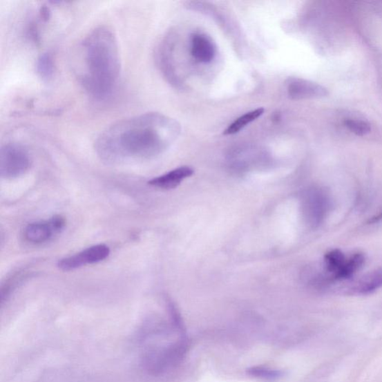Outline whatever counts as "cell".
Wrapping results in <instances>:
<instances>
[{"label": "cell", "instance_id": "cell-12", "mask_svg": "<svg viewBox=\"0 0 382 382\" xmlns=\"http://www.w3.org/2000/svg\"><path fill=\"white\" fill-rule=\"evenodd\" d=\"M265 111L264 108H258L240 116L228 126L223 134L232 135L238 133L242 129L263 115Z\"/></svg>", "mask_w": 382, "mask_h": 382}, {"label": "cell", "instance_id": "cell-4", "mask_svg": "<svg viewBox=\"0 0 382 382\" xmlns=\"http://www.w3.org/2000/svg\"><path fill=\"white\" fill-rule=\"evenodd\" d=\"M32 158L26 149L17 144H7L0 153V175L6 180H14L30 169Z\"/></svg>", "mask_w": 382, "mask_h": 382}, {"label": "cell", "instance_id": "cell-16", "mask_svg": "<svg viewBox=\"0 0 382 382\" xmlns=\"http://www.w3.org/2000/svg\"><path fill=\"white\" fill-rule=\"evenodd\" d=\"M247 374L249 376L256 379L275 381L283 377L285 372L279 370L256 366L247 369Z\"/></svg>", "mask_w": 382, "mask_h": 382}, {"label": "cell", "instance_id": "cell-5", "mask_svg": "<svg viewBox=\"0 0 382 382\" xmlns=\"http://www.w3.org/2000/svg\"><path fill=\"white\" fill-rule=\"evenodd\" d=\"M65 226L66 220L60 216H55L49 220L30 223L25 229L24 237L31 244H44L59 234Z\"/></svg>", "mask_w": 382, "mask_h": 382}, {"label": "cell", "instance_id": "cell-6", "mask_svg": "<svg viewBox=\"0 0 382 382\" xmlns=\"http://www.w3.org/2000/svg\"><path fill=\"white\" fill-rule=\"evenodd\" d=\"M109 255L110 249L108 246L97 245L84 249L75 255L61 259L58 267L63 271H72L83 266L101 262Z\"/></svg>", "mask_w": 382, "mask_h": 382}, {"label": "cell", "instance_id": "cell-2", "mask_svg": "<svg viewBox=\"0 0 382 382\" xmlns=\"http://www.w3.org/2000/svg\"><path fill=\"white\" fill-rule=\"evenodd\" d=\"M76 73L81 85L98 99L113 94L121 72L118 42L107 26L91 31L79 46Z\"/></svg>", "mask_w": 382, "mask_h": 382}, {"label": "cell", "instance_id": "cell-1", "mask_svg": "<svg viewBox=\"0 0 382 382\" xmlns=\"http://www.w3.org/2000/svg\"><path fill=\"white\" fill-rule=\"evenodd\" d=\"M181 127L160 113L130 117L109 126L95 142L102 160L108 163L150 160L160 155L175 141Z\"/></svg>", "mask_w": 382, "mask_h": 382}, {"label": "cell", "instance_id": "cell-11", "mask_svg": "<svg viewBox=\"0 0 382 382\" xmlns=\"http://www.w3.org/2000/svg\"><path fill=\"white\" fill-rule=\"evenodd\" d=\"M382 287V269L363 276L354 287V290L359 294L366 295L375 292Z\"/></svg>", "mask_w": 382, "mask_h": 382}, {"label": "cell", "instance_id": "cell-7", "mask_svg": "<svg viewBox=\"0 0 382 382\" xmlns=\"http://www.w3.org/2000/svg\"><path fill=\"white\" fill-rule=\"evenodd\" d=\"M286 86L289 98L294 100L321 98L327 95V90L323 86L303 79H288Z\"/></svg>", "mask_w": 382, "mask_h": 382}, {"label": "cell", "instance_id": "cell-13", "mask_svg": "<svg viewBox=\"0 0 382 382\" xmlns=\"http://www.w3.org/2000/svg\"><path fill=\"white\" fill-rule=\"evenodd\" d=\"M365 262V256L363 254L357 253L346 260L340 271L334 276L336 280H343L350 278L362 267Z\"/></svg>", "mask_w": 382, "mask_h": 382}, {"label": "cell", "instance_id": "cell-10", "mask_svg": "<svg viewBox=\"0 0 382 382\" xmlns=\"http://www.w3.org/2000/svg\"><path fill=\"white\" fill-rule=\"evenodd\" d=\"M193 174V170L189 166H181L161 176L156 177L149 182L153 187L170 190L178 187L181 182Z\"/></svg>", "mask_w": 382, "mask_h": 382}, {"label": "cell", "instance_id": "cell-15", "mask_svg": "<svg viewBox=\"0 0 382 382\" xmlns=\"http://www.w3.org/2000/svg\"><path fill=\"white\" fill-rule=\"evenodd\" d=\"M36 70L44 81H50L52 79L55 73V64L52 55L44 53L37 60Z\"/></svg>", "mask_w": 382, "mask_h": 382}, {"label": "cell", "instance_id": "cell-17", "mask_svg": "<svg viewBox=\"0 0 382 382\" xmlns=\"http://www.w3.org/2000/svg\"><path fill=\"white\" fill-rule=\"evenodd\" d=\"M345 125L352 133L360 136L366 135L371 131L370 124L361 120L349 119L346 120Z\"/></svg>", "mask_w": 382, "mask_h": 382}, {"label": "cell", "instance_id": "cell-8", "mask_svg": "<svg viewBox=\"0 0 382 382\" xmlns=\"http://www.w3.org/2000/svg\"><path fill=\"white\" fill-rule=\"evenodd\" d=\"M305 209L312 225H318L324 219L330 208L327 193L321 189H314L307 193Z\"/></svg>", "mask_w": 382, "mask_h": 382}, {"label": "cell", "instance_id": "cell-18", "mask_svg": "<svg viewBox=\"0 0 382 382\" xmlns=\"http://www.w3.org/2000/svg\"><path fill=\"white\" fill-rule=\"evenodd\" d=\"M382 221V211H380L376 216L372 217L369 219L368 223L369 225H375V223H378Z\"/></svg>", "mask_w": 382, "mask_h": 382}, {"label": "cell", "instance_id": "cell-3", "mask_svg": "<svg viewBox=\"0 0 382 382\" xmlns=\"http://www.w3.org/2000/svg\"><path fill=\"white\" fill-rule=\"evenodd\" d=\"M169 334L165 323L151 320L147 322L140 339V357L142 365L149 374L160 376L173 368L182 361L189 350L187 338L164 343Z\"/></svg>", "mask_w": 382, "mask_h": 382}, {"label": "cell", "instance_id": "cell-9", "mask_svg": "<svg viewBox=\"0 0 382 382\" xmlns=\"http://www.w3.org/2000/svg\"><path fill=\"white\" fill-rule=\"evenodd\" d=\"M216 46L209 36L194 34L191 39V54L193 58L201 63H210L216 55Z\"/></svg>", "mask_w": 382, "mask_h": 382}, {"label": "cell", "instance_id": "cell-14", "mask_svg": "<svg viewBox=\"0 0 382 382\" xmlns=\"http://www.w3.org/2000/svg\"><path fill=\"white\" fill-rule=\"evenodd\" d=\"M346 260L342 251L338 249H333L326 254L325 256V269L332 274V278H334L340 271Z\"/></svg>", "mask_w": 382, "mask_h": 382}]
</instances>
